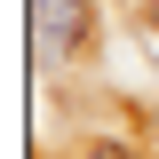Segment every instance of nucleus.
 I'll use <instances>...</instances> for the list:
<instances>
[{
    "label": "nucleus",
    "mask_w": 159,
    "mask_h": 159,
    "mask_svg": "<svg viewBox=\"0 0 159 159\" xmlns=\"http://www.w3.org/2000/svg\"><path fill=\"white\" fill-rule=\"evenodd\" d=\"M80 40H88V0H32V56L40 64L80 56Z\"/></svg>",
    "instance_id": "obj_1"
},
{
    "label": "nucleus",
    "mask_w": 159,
    "mask_h": 159,
    "mask_svg": "<svg viewBox=\"0 0 159 159\" xmlns=\"http://www.w3.org/2000/svg\"><path fill=\"white\" fill-rule=\"evenodd\" d=\"M88 159H135V151H127V143H96Z\"/></svg>",
    "instance_id": "obj_2"
}]
</instances>
